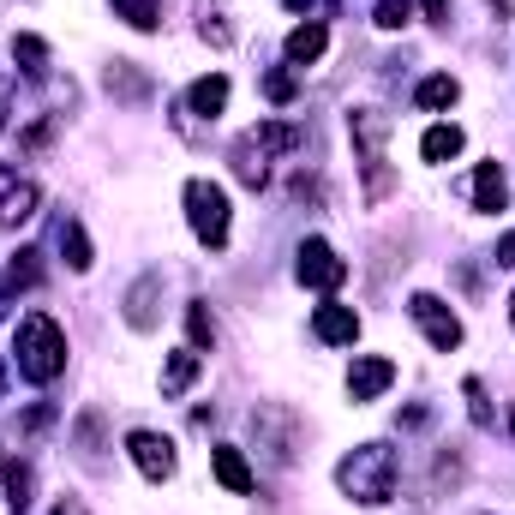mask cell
<instances>
[{
	"instance_id": "ffe728a7",
	"label": "cell",
	"mask_w": 515,
	"mask_h": 515,
	"mask_svg": "<svg viewBox=\"0 0 515 515\" xmlns=\"http://www.w3.org/2000/svg\"><path fill=\"white\" fill-rule=\"evenodd\" d=\"M192 378H198V354H192V348L168 354V372H162V396H180V390H186Z\"/></svg>"
},
{
	"instance_id": "f1b7e54d",
	"label": "cell",
	"mask_w": 515,
	"mask_h": 515,
	"mask_svg": "<svg viewBox=\"0 0 515 515\" xmlns=\"http://www.w3.org/2000/svg\"><path fill=\"white\" fill-rule=\"evenodd\" d=\"M408 12H414V0H378V24H384V30H402Z\"/></svg>"
},
{
	"instance_id": "484cf974",
	"label": "cell",
	"mask_w": 515,
	"mask_h": 515,
	"mask_svg": "<svg viewBox=\"0 0 515 515\" xmlns=\"http://www.w3.org/2000/svg\"><path fill=\"white\" fill-rule=\"evenodd\" d=\"M6 504H12V510L30 504V468H24V462H6Z\"/></svg>"
},
{
	"instance_id": "f546056e",
	"label": "cell",
	"mask_w": 515,
	"mask_h": 515,
	"mask_svg": "<svg viewBox=\"0 0 515 515\" xmlns=\"http://www.w3.org/2000/svg\"><path fill=\"white\" fill-rule=\"evenodd\" d=\"M18 60H24V72H42V60H48V48H42L36 36H18Z\"/></svg>"
},
{
	"instance_id": "ac0fdd59",
	"label": "cell",
	"mask_w": 515,
	"mask_h": 515,
	"mask_svg": "<svg viewBox=\"0 0 515 515\" xmlns=\"http://www.w3.org/2000/svg\"><path fill=\"white\" fill-rule=\"evenodd\" d=\"M186 102H192V114H222L228 108V78H198Z\"/></svg>"
},
{
	"instance_id": "30bf717a",
	"label": "cell",
	"mask_w": 515,
	"mask_h": 515,
	"mask_svg": "<svg viewBox=\"0 0 515 515\" xmlns=\"http://www.w3.org/2000/svg\"><path fill=\"white\" fill-rule=\"evenodd\" d=\"M312 330H318L324 342H336V348H348V342L360 336V318H354V306H318V318H312Z\"/></svg>"
},
{
	"instance_id": "3957f363",
	"label": "cell",
	"mask_w": 515,
	"mask_h": 515,
	"mask_svg": "<svg viewBox=\"0 0 515 515\" xmlns=\"http://www.w3.org/2000/svg\"><path fill=\"white\" fill-rule=\"evenodd\" d=\"M348 132H354V144H360V168H366V192L372 198H384L390 192V168H384V114L378 108H354L348 114Z\"/></svg>"
},
{
	"instance_id": "4316f807",
	"label": "cell",
	"mask_w": 515,
	"mask_h": 515,
	"mask_svg": "<svg viewBox=\"0 0 515 515\" xmlns=\"http://www.w3.org/2000/svg\"><path fill=\"white\" fill-rule=\"evenodd\" d=\"M462 396H468V414H474L480 426H498V414H492V402H486V384H480V378H468V384H462Z\"/></svg>"
},
{
	"instance_id": "52a82bcc",
	"label": "cell",
	"mask_w": 515,
	"mask_h": 515,
	"mask_svg": "<svg viewBox=\"0 0 515 515\" xmlns=\"http://www.w3.org/2000/svg\"><path fill=\"white\" fill-rule=\"evenodd\" d=\"M342 276H348V264H342L324 240H306V246H300V282H312V288H342Z\"/></svg>"
},
{
	"instance_id": "9c48e42d",
	"label": "cell",
	"mask_w": 515,
	"mask_h": 515,
	"mask_svg": "<svg viewBox=\"0 0 515 515\" xmlns=\"http://www.w3.org/2000/svg\"><path fill=\"white\" fill-rule=\"evenodd\" d=\"M156 300H162V276L150 270V276H138L132 294H126V324H132V330H150V324H156Z\"/></svg>"
},
{
	"instance_id": "cb8c5ba5",
	"label": "cell",
	"mask_w": 515,
	"mask_h": 515,
	"mask_svg": "<svg viewBox=\"0 0 515 515\" xmlns=\"http://www.w3.org/2000/svg\"><path fill=\"white\" fill-rule=\"evenodd\" d=\"M456 96H462L456 78H426L420 84V108H456Z\"/></svg>"
},
{
	"instance_id": "4fadbf2b",
	"label": "cell",
	"mask_w": 515,
	"mask_h": 515,
	"mask_svg": "<svg viewBox=\"0 0 515 515\" xmlns=\"http://www.w3.org/2000/svg\"><path fill=\"white\" fill-rule=\"evenodd\" d=\"M252 432H270V456H276V462L294 456V426H288L276 408H258V414H252Z\"/></svg>"
},
{
	"instance_id": "7a4b0ae2",
	"label": "cell",
	"mask_w": 515,
	"mask_h": 515,
	"mask_svg": "<svg viewBox=\"0 0 515 515\" xmlns=\"http://www.w3.org/2000/svg\"><path fill=\"white\" fill-rule=\"evenodd\" d=\"M336 486H342L354 504H390V492H396V450L360 444V450L336 468Z\"/></svg>"
},
{
	"instance_id": "8fae6325",
	"label": "cell",
	"mask_w": 515,
	"mask_h": 515,
	"mask_svg": "<svg viewBox=\"0 0 515 515\" xmlns=\"http://www.w3.org/2000/svg\"><path fill=\"white\" fill-rule=\"evenodd\" d=\"M474 204H480V210H504V204H510V180H504L498 162H480V168H474Z\"/></svg>"
},
{
	"instance_id": "8992f818",
	"label": "cell",
	"mask_w": 515,
	"mask_h": 515,
	"mask_svg": "<svg viewBox=\"0 0 515 515\" xmlns=\"http://www.w3.org/2000/svg\"><path fill=\"white\" fill-rule=\"evenodd\" d=\"M126 450H132V462H138L144 480H168V474H174V444H168L162 432H132Z\"/></svg>"
},
{
	"instance_id": "5b68a950",
	"label": "cell",
	"mask_w": 515,
	"mask_h": 515,
	"mask_svg": "<svg viewBox=\"0 0 515 515\" xmlns=\"http://www.w3.org/2000/svg\"><path fill=\"white\" fill-rule=\"evenodd\" d=\"M408 312H414V324L426 330V342H432V348H444V354H450V348H462V324H456V312H450L438 294H414V300H408Z\"/></svg>"
},
{
	"instance_id": "4dcf8cb0",
	"label": "cell",
	"mask_w": 515,
	"mask_h": 515,
	"mask_svg": "<svg viewBox=\"0 0 515 515\" xmlns=\"http://www.w3.org/2000/svg\"><path fill=\"white\" fill-rule=\"evenodd\" d=\"M264 96H270V102H288V96H294V72H270V78H264Z\"/></svg>"
},
{
	"instance_id": "d590c367",
	"label": "cell",
	"mask_w": 515,
	"mask_h": 515,
	"mask_svg": "<svg viewBox=\"0 0 515 515\" xmlns=\"http://www.w3.org/2000/svg\"><path fill=\"white\" fill-rule=\"evenodd\" d=\"M510 324H515V300H510Z\"/></svg>"
},
{
	"instance_id": "603a6c76",
	"label": "cell",
	"mask_w": 515,
	"mask_h": 515,
	"mask_svg": "<svg viewBox=\"0 0 515 515\" xmlns=\"http://www.w3.org/2000/svg\"><path fill=\"white\" fill-rule=\"evenodd\" d=\"M198 12H204V24H198V30H204V42L228 48V42H234V30H228V12H222V0H204Z\"/></svg>"
},
{
	"instance_id": "7402d4cb",
	"label": "cell",
	"mask_w": 515,
	"mask_h": 515,
	"mask_svg": "<svg viewBox=\"0 0 515 515\" xmlns=\"http://www.w3.org/2000/svg\"><path fill=\"white\" fill-rule=\"evenodd\" d=\"M60 252H66L72 270H90V234L78 222H60Z\"/></svg>"
},
{
	"instance_id": "2e32d148",
	"label": "cell",
	"mask_w": 515,
	"mask_h": 515,
	"mask_svg": "<svg viewBox=\"0 0 515 515\" xmlns=\"http://www.w3.org/2000/svg\"><path fill=\"white\" fill-rule=\"evenodd\" d=\"M252 144H258V150H300V144H306V132H300V126H282V120H258Z\"/></svg>"
},
{
	"instance_id": "8d00e7d4",
	"label": "cell",
	"mask_w": 515,
	"mask_h": 515,
	"mask_svg": "<svg viewBox=\"0 0 515 515\" xmlns=\"http://www.w3.org/2000/svg\"><path fill=\"white\" fill-rule=\"evenodd\" d=\"M498 6H510V0H498Z\"/></svg>"
},
{
	"instance_id": "6da1fadb",
	"label": "cell",
	"mask_w": 515,
	"mask_h": 515,
	"mask_svg": "<svg viewBox=\"0 0 515 515\" xmlns=\"http://www.w3.org/2000/svg\"><path fill=\"white\" fill-rule=\"evenodd\" d=\"M12 354H18V372H24L30 384H54V378L66 372V336H60V324L42 318V312H30V318L18 324Z\"/></svg>"
},
{
	"instance_id": "d4e9b609",
	"label": "cell",
	"mask_w": 515,
	"mask_h": 515,
	"mask_svg": "<svg viewBox=\"0 0 515 515\" xmlns=\"http://www.w3.org/2000/svg\"><path fill=\"white\" fill-rule=\"evenodd\" d=\"M114 12H120L126 24H138V30H156V12H162V0H114Z\"/></svg>"
},
{
	"instance_id": "9a60e30c",
	"label": "cell",
	"mask_w": 515,
	"mask_h": 515,
	"mask_svg": "<svg viewBox=\"0 0 515 515\" xmlns=\"http://www.w3.org/2000/svg\"><path fill=\"white\" fill-rule=\"evenodd\" d=\"M324 48H330V30H324V24H300V30H288V60H294V66L318 60Z\"/></svg>"
},
{
	"instance_id": "1f68e13d",
	"label": "cell",
	"mask_w": 515,
	"mask_h": 515,
	"mask_svg": "<svg viewBox=\"0 0 515 515\" xmlns=\"http://www.w3.org/2000/svg\"><path fill=\"white\" fill-rule=\"evenodd\" d=\"M498 264H510V270H515V234H504V240H498Z\"/></svg>"
},
{
	"instance_id": "83f0119b",
	"label": "cell",
	"mask_w": 515,
	"mask_h": 515,
	"mask_svg": "<svg viewBox=\"0 0 515 515\" xmlns=\"http://www.w3.org/2000/svg\"><path fill=\"white\" fill-rule=\"evenodd\" d=\"M186 330H192V342H198V348H210V342H216V324H210V312H204V306H192V312H186Z\"/></svg>"
},
{
	"instance_id": "ba28073f",
	"label": "cell",
	"mask_w": 515,
	"mask_h": 515,
	"mask_svg": "<svg viewBox=\"0 0 515 515\" xmlns=\"http://www.w3.org/2000/svg\"><path fill=\"white\" fill-rule=\"evenodd\" d=\"M390 384H396V366H390L384 354H366V360H354V372H348V396H354V402H378Z\"/></svg>"
},
{
	"instance_id": "d6a6232c",
	"label": "cell",
	"mask_w": 515,
	"mask_h": 515,
	"mask_svg": "<svg viewBox=\"0 0 515 515\" xmlns=\"http://www.w3.org/2000/svg\"><path fill=\"white\" fill-rule=\"evenodd\" d=\"M420 6H426V18H438V24L450 18V0H420Z\"/></svg>"
},
{
	"instance_id": "5bb4252c",
	"label": "cell",
	"mask_w": 515,
	"mask_h": 515,
	"mask_svg": "<svg viewBox=\"0 0 515 515\" xmlns=\"http://www.w3.org/2000/svg\"><path fill=\"white\" fill-rule=\"evenodd\" d=\"M30 216H36V186H30V180L6 186V192H0V228H18V222H30Z\"/></svg>"
},
{
	"instance_id": "e0dca14e",
	"label": "cell",
	"mask_w": 515,
	"mask_h": 515,
	"mask_svg": "<svg viewBox=\"0 0 515 515\" xmlns=\"http://www.w3.org/2000/svg\"><path fill=\"white\" fill-rule=\"evenodd\" d=\"M420 156H426V162H450V156H462V126H432V132L420 138Z\"/></svg>"
},
{
	"instance_id": "d6986e66",
	"label": "cell",
	"mask_w": 515,
	"mask_h": 515,
	"mask_svg": "<svg viewBox=\"0 0 515 515\" xmlns=\"http://www.w3.org/2000/svg\"><path fill=\"white\" fill-rule=\"evenodd\" d=\"M234 174H240L246 186H264V180H270V168H264V150H258L252 138H240V144H234Z\"/></svg>"
},
{
	"instance_id": "277c9868",
	"label": "cell",
	"mask_w": 515,
	"mask_h": 515,
	"mask_svg": "<svg viewBox=\"0 0 515 515\" xmlns=\"http://www.w3.org/2000/svg\"><path fill=\"white\" fill-rule=\"evenodd\" d=\"M186 216L204 246H228V192L216 180H186Z\"/></svg>"
},
{
	"instance_id": "7c38bea8",
	"label": "cell",
	"mask_w": 515,
	"mask_h": 515,
	"mask_svg": "<svg viewBox=\"0 0 515 515\" xmlns=\"http://www.w3.org/2000/svg\"><path fill=\"white\" fill-rule=\"evenodd\" d=\"M210 468H216V480H222L234 498H246V492H252V468H246V456H240V450H228V444H222V450H210Z\"/></svg>"
},
{
	"instance_id": "836d02e7",
	"label": "cell",
	"mask_w": 515,
	"mask_h": 515,
	"mask_svg": "<svg viewBox=\"0 0 515 515\" xmlns=\"http://www.w3.org/2000/svg\"><path fill=\"white\" fill-rule=\"evenodd\" d=\"M6 108H12V84L0 78V126H6Z\"/></svg>"
},
{
	"instance_id": "e575fe53",
	"label": "cell",
	"mask_w": 515,
	"mask_h": 515,
	"mask_svg": "<svg viewBox=\"0 0 515 515\" xmlns=\"http://www.w3.org/2000/svg\"><path fill=\"white\" fill-rule=\"evenodd\" d=\"M48 515H84V504H72V498H60V504H54Z\"/></svg>"
},
{
	"instance_id": "44dd1931",
	"label": "cell",
	"mask_w": 515,
	"mask_h": 515,
	"mask_svg": "<svg viewBox=\"0 0 515 515\" xmlns=\"http://www.w3.org/2000/svg\"><path fill=\"white\" fill-rule=\"evenodd\" d=\"M108 90H114V96H126V102H138L150 84H144V72H138L132 60H114V66H108Z\"/></svg>"
}]
</instances>
